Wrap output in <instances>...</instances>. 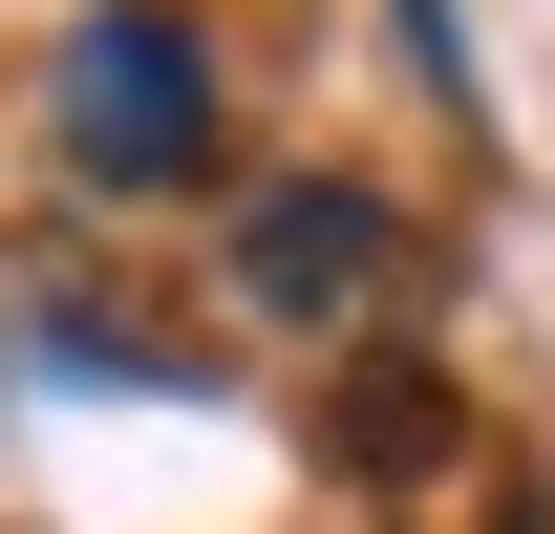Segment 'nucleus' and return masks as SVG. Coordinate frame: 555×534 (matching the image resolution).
I'll use <instances>...</instances> for the list:
<instances>
[{
	"mask_svg": "<svg viewBox=\"0 0 555 534\" xmlns=\"http://www.w3.org/2000/svg\"><path fill=\"white\" fill-rule=\"evenodd\" d=\"M43 129H65L86 193H193V171H214V43L171 22V0H86Z\"/></svg>",
	"mask_w": 555,
	"mask_h": 534,
	"instance_id": "obj_1",
	"label": "nucleus"
},
{
	"mask_svg": "<svg viewBox=\"0 0 555 534\" xmlns=\"http://www.w3.org/2000/svg\"><path fill=\"white\" fill-rule=\"evenodd\" d=\"M385 257H406V236H385V193H343V171H278V193L235 214V300H257V321H363Z\"/></svg>",
	"mask_w": 555,
	"mask_h": 534,
	"instance_id": "obj_2",
	"label": "nucleus"
}]
</instances>
